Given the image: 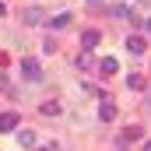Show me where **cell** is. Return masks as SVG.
Segmentation results:
<instances>
[{"mask_svg":"<svg viewBox=\"0 0 151 151\" xmlns=\"http://www.w3.org/2000/svg\"><path fill=\"white\" fill-rule=\"evenodd\" d=\"M21 77H25V81H39V77H42V63L32 60V56L21 60Z\"/></svg>","mask_w":151,"mask_h":151,"instance_id":"1","label":"cell"},{"mask_svg":"<svg viewBox=\"0 0 151 151\" xmlns=\"http://www.w3.org/2000/svg\"><path fill=\"white\" fill-rule=\"evenodd\" d=\"M21 21H25V25H42L46 14H42L39 7H25V11H21Z\"/></svg>","mask_w":151,"mask_h":151,"instance_id":"2","label":"cell"},{"mask_svg":"<svg viewBox=\"0 0 151 151\" xmlns=\"http://www.w3.org/2000/svg\"><path fill=\"white\" fill-rule=\"evenodd\" d=\"M99 116H102V123H113V119H116V106H113V99H106V102L99 106Z\"/></svg>","mask_w":151,"mask_h":151,"instance_id":"3","label":"cell"},{"mask_svg":"<svg viewBox=\"0 0 151 151\" xmlns=\"http://www.w3.org/2000/svg\"><path fill=\"white\" fill-rule=\"evenodd\" d=\"M127 49H130L134 56H141V53L148 49V42H144V39H141V35H130V39H127Z\"/></svg>","mask_w":151,"mask_h":151,"instance_id":"4","label":"cell"},{"mask_svg":"<svg viewBox=\"0 0 151 151\" xmlns=\"http://www.w3.org/2000/svg\"><path fill=\"white\" fill-rule=\"evenodd\" d=\"M0 130H4V134L18 130V116H14V113H0Z\"/></svg>","mask_w":151,"mask_h":151,"instance_id":"5","label":"cell"},{"mask_svg":"<svg viewBox=\"0 0 151 151\" xmlns=\"http://www.w3.org/2000/svg\"><path fill=\"white\" fill-rule=\"evenodd\" d=\"M99 42H102V35H99V32H95V28H88V32H84V35H81V46H84V49H95V46H99Z\"/></svg>","mask_w":151,"mask_h":151,"instance_id":"6","label":"cell"},{"mask_svg":"<svg viewBox=\"0 0 151 151\" xmlns=\"http://www.w3.org/2000/svg\"><path fill=\"white\" fill-rule=\"evenodd\" d=\"M99 70H102V74H116V70H119V63H116V56H102V63H99Z\"/></svg>","mask_w":151,"mask_h":151,"instance_id":"7","label":"cell"},{"mask_svg":"<svg viewBox=\"0 0 151 151\" xmlns=\"http://www.w3.org/2000/svg\"><path fill=\"white\" fill-rule=\"evenodd\" d=\"M67 25H70V14L67 11H60L56 18H49V28H67Z\"/></svg>","mask_w":151,"mask_h":151,"instance_id":"8","label":"cell"},{"mask_svg":"<svg viewBox=\"0 0 151 151\" xmlns=\"http://www.w3.org/2000/svg\"><path fill=\"white\" fill-rule=\"evenodd\" d=\"M18 141H21V148H35V134H32V130H21Z\"/></svg>","mask_w":151,"mask_h":151,"instance_id":"9","label":"cell"},{"mask_svg":"<svg viewBox=\"0 0 151 151\" xmlns=\"http://www.w3.org/2000/svg\"><path fill=\"white\" fill-rule=\"evenodd\" d=\"M56 113H60V102H56V99L42 102V116H56Z\"/></svg>","mask_w":151,"mask_h":151,"instance_id":"10","label":"cell"},{"mask_svg":"<svg viewBox=\"0 0 151 151\" xmlns=\"http://www.w3.org/2000/svg\"><path fill=\"white\" fill-rule=\"evenodd\" d=\"M141 134H144L141 127H127V130H123V141H141Z\"/></svg>","mask_w":151,"mask_h":151,"instance_id":"11","label":"cell"},{"mask_svg":"<svg viewBox=\"0 0 151 151\" xmlns=\"http://www.w3.org/2000/svg\"><path fill=\"white\" fill-rule=\"evenodd\" d=\"M113 14H116V18H130V7H127V4H116Z\"/></svg>","mask_w":151,"mask_h":151,"instance_id":"12","label":"cell"},{"mask_svg":"<svg viewBox=\"0 0 151 151\" xmlns=\"http://www.w3.org/2000/svg\"><path fill=\"white\" fill-rule=\"evenodd\" d=\"M127 84H130V88H144V77H141V74H130V77H127Z\"/></svg>","mask_w":151,"mask_h":151,"instance_id":"13","label":"cell"},{"mask_svg":"<svg viewBox=\"0 0 151 151\" xmlns=\"http://www.w3.org/2000/svg\"><path fill=\"white\" fill-rule=\"evenodd\" d=\"M77 67H81V70L91 67V53H81V56H77Z\"/></svg>","mask_w":151,"mask_h":151,"instance_id":"14","label":"cell"},{"mask_svg":"<svg viewBox=\"0 0 151 151\" xmlns=\"http://www.w3.org/2000/svg\"><path fill=\"white\" fill-rule=\"evenodd\" d=\"M144 151H151V141H144Z\"/></svg>","mask_w":151,"mask_h":151,"instance_id":"15","label":"cell"},{"mask_svg":"<svg viewBox=\"0 0 151 151\" xmlns=\"http://www.w3.org/2000/svg\"><path fill=\"white\" fill-rule=\"evenodd\" d=\"M4 11H7V7H4V0H0V14H4Z\"/></svg>","mask_w":151,"mask_h":151,"instance_id":"16","label":"cell"},{"mask_svg":"<svg viewBox=\"0 0 151 151\" xmlns=\"http://www.w3.org/2000/svg\"><path fill=\"white\" fill-rule=\"evenodd\" d=\"M148 32H151V18H148Z\"/></svg>","mask_w":151,"mask_h":151,"instance_id":"17","label":"cell"},{"mask_svg":"<svg viewBox=\"0 0 151 151\" xmlns=\"http://www.w3.org/2000/svg\"><path fill=\"white\" fill-rule=\"evenodd\" d=\"M88 4H99V0H88Z\"/></svg>","mask_w":151,"mask_h":151,"instance_id":"18","label":"cell"}]
</instances>
